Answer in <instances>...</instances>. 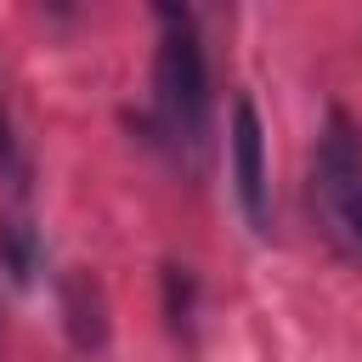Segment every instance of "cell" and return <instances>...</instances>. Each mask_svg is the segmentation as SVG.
<instances>
[{
	"mask_svg": "<svg viewBox=\"0 0 362 362\" xmlns=\"http://www.w3.org/2000/svg\"><path fill=\"white\" fill-rule=\"evenodd\" d=\"M209 57L198 17L181 6H158V51H153V113L147 130L158 147H170L175 164L198 170L209 147Z\"/></svg>",
	"mask_w": 362,
	"mask_h": 362,
	"instance_id": "1",
	"label": "cell"
},
{
	"mask_svg": "<svg viewBox=\"0 0 362 362\" xmlns=\"http://www.w3.org/2000/svg\"><path fill=\"white\" fill-rule=\"evenodd\" d=\"M311 209L328 243L362 266V124L345 107H328L311 153Z\"/></svg>",
	"mask_w": 362,
	"mask_h": 362,
	"instance_id": "2",
	"label": "cell"
},
{
	"mask_svg": "<svg viewBox=\"0 0 362 362\" xmlns=\"http://www.w3.org/2000/svg\"><path fill=\"white\" fill-rule=\"evenodd\" d=\"M232 192L243 209V226L255 238H272V170H266V124L255 96H232Z\"/></svg>",
	"mask_w": 362,
	"mask_h": 362,
	"instance_id": "3",
	"label": "cell"
},
{
	"mask_svg": "<svg viewBox=\"0 0 362 362\" xmlns=\"http://www.w3.org/2000/svg\"><path fill=\"white\" fill-rule=\"evenodd\" d=\"M62 322H68L74 351H102L107 345V300H102V283L90 272H79V266L62 277Z\"/></svg>",
	"mask_w": 362,
	"mask_h": 362,
	"instance_id": "4",
	"label": "cell"
},
{
	"mask_svg": "<svg viewBox=\"0 0 362 362\" xmlns=\"http://www.w3.org/2000/svg\"><path fill=\"white\" fill-rule=\"evenodd\" d=\"M34 255H40V249H34L28 221H11V215H6V221H0V260H6V272H11L17 283L34 277Z\"/></svg>",
	"mask_w": 362,
	"mask_h": 362,
	"instance_id": "5",
	"label": "cell"
},
{
	"mask_svg": "<svg viewBox=\"0 0 362 362\" xmlns=\"http://www.w3.org/2000/svg\"><path fill=\"white\" fill-rule=\"evenodd\" d=\"M164 311H170V328L192 345V277H187V266H164Z\"/></svg>",
	"mask_w": 362,
	"mask_h": 362,
	"instance_id": "6",
	"label": "cell"
},
{
	"mask_svg": "<svg viewBox=\"0 0 362 362\" xmlns=\"http://www.w3.org/2000/svg\"><path fill=\"white\" fill-rule=\"evenodd\" d=\"M0 175L6 181H23V153H17V136H11V119L0 113Z\"/></svg>",
	"mask_w": 362,
	"mask_h": 362,
	"instance_id": "7",
	"label": "cell"
}]
</instances>
